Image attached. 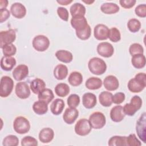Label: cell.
<instances>
[{
  "instance_id": "41",
  "label": "cell",
  "mask_w": 146,
  "mask_h": 146,
  "mask_svg": "<svg viewBox=\"0 0 146 146\" xmlns=\"http://www.w3.org/2000/svg\"><path fill=\"white\" fill-rule=\"evenodd\" d=\"M2 49V52L5 56H12L17 52V47L13 43L5 45Z\"/></svg>"
},
{
  "instance_id": "5",
  "label": "cell",
  "mask_w": 146,
  "mask_h": 146,
  "mask_svg": "<svg viewBox=\"0 0 146 146\" xmlns=\"http://www.w3.org/2000/svg\"><path fill=\"white\" fill-rule=\"evenodd\" d=\"M14 81L8 76H3L1 79L0 96L2 98L9 96L14 88Z\"/></svg>"
},
{
  "instance_id": "35",
  "label": "cell",
  "mask_w": 146,
  "mask_h": 146,
  "mask_svg": "<svg viewBox=\"0 0 146 146\" xmlns=\"http://www.w3.org/2000/svg\"><path fill=\"white\" fill-rule=\"evenodd\" d=\"M70 87L64 83H60L55 87V92L59 97H65L70 93Z\"/></svg>"
},
{
  "instance_id": "6",
  "label": "cell",
  "mask_w": 146,
  "mask_h": 146,
  "mask_svg": "<svg viewBox=\"0 0 146 146\" xmlns=\"http://www.w3.org/2000/svg\"><path fill=\"white\" fill-rule=\"evenodd\" d=\"M90 123L94 129H101L106 123V119L104 115L99 111L94 112L91 114L88 119Z\"/></svg>"
},
{
  "instance_id": "31",
  "label": "cell",
  "mask_w": 146,
  "mask_h": 146,
  "mask_svg": "<svg viewBox=\"0 0 146 146\" xmlns=\"http://www.w3.org/2000/svg\"><path fill=\"white\" fill-rule=\"evenodd\" d=\"M101 11L106 14H113L117 13L119 10V6L114 3H104L100 7Z\"/></svg>"
},
{
  "instance_id": "27",
  "label": "cell",
  "mask_w": 146,
  "mask_h": 146,
  "mask_svg": "<svg viewBox=\"0 0 146 146\" xmlns=\"http://www.w3.org/2000/svg\"><path fill=\"white\" fill-rule=\"evenodd\" d=\"M103 84V82L101 79L97 77H90L85 83V86L87 88L91 90H98L101 88Z\"/></svg>"
},
{
  "instance_id": "28",
  "label": "cell",
  "mask_w": 146,
  "mask_h": 146,
  "mask_svg": "<svg viewBox=\"0 0 146 146\" xmlns=\"http://www.w3.org/2000/svg\"><path fill=\"white\" fill-rule=\"evenodd\" d=\"M70 11L72 17L76 16H84L86 9L84 5L77 2L71 6Z\"/></svg>"
},
{
  "instance_id": "44",
  "label": "cell",
  "mask_w": 146,
  "mask_h": 146,
  "mask_svg": "<svg viewBox=\"0 0 146 146\" xmlns=\"http://www.w3.org/2000/svg\"><path fill=\"white\" fill-rule=\"evenodd\" d=\"M38 144L37 140L31 136H25L21 140V145L22 146H37Z\"/></svg>"
},
{
  "instance_id": "42",
  "label": "cell",
  "mask_w": 146,
  "mask_h": 146,
  "mask_svg": "<svg viewBox=\"0 0 146 146\" xmlns=\"http://www.w3.org/2000/svg\"><path fill=\"white\" fill-rule=\"evenodd\" d=\"M80 97L75 94H71L67 98V104L70 108H76L80 103Z\"/></svg>"
},
{
  "instance_id": "10",
  "label": "cell",
  "mask_w": 146,
  "mask_h": 146,
  "mask_svg": "<svg viewBox=\"0 0 146 146\" xmlns=\"http://www.w3.org/2000/svg\"><path fill=\"white\" fill-rule=\"evenodd\" d=\"M145 113L144 112L139 118L136 122V131L138 137L144 142H146V129H145Z\"/></svg>"
},
{
  "instance_id": "46",
  "label": "cell",
  "mask_w": 146,
  "mask_h": 146,
  "mask_svg": "<svg viewBox=\"0 0 146 146\" xmlns=\"http://www.w3.org/2000/svg\"><path fill=\"white\" fill-rule=\"evenodd\" d=\"M57 14L62 20L64 21H67L68 20V11L65 7H58L57 9Z\"/></svg>"
},
{
  "instance_id": "3",
  "label": "cell",
  "mask_w": 146,
  "mask_h": 146,
  "mask_svg": "<svg viewBox=\"0 0 146 146\" xmlns=\"http://www.w3.org/2000/svg\"><path fill=\"white\" fill-rule=\"evenodd\" d=\"M143 102L141 98L137 96H133L130 101L129 103H126L123 107V112L125 115L132 116L135 113L140 109L142 106Z\"/></svg>"
},
{
  "instance_id": "2",
  "label": "cell",
  "mask_w": 146,
  "mask_h": 146,
  "mask_svg": "<svg viewBox=\"0 0 146 146\" xmlns=\"http://www.w3.org/2000/svg\"><path fill=\"white\" fill-rule=\"evenodd\" d=\"M88 67L92 74L96 75H102L107 70L106 62L98 57H94L90 59L88 63Z\"/></svg>"
},
{
  "instance_id": "51",
  "label": "cell",
  "mask_w": 146,
  "mask_h": 146,
  "mask_svg": "<svg viewBox=\"0 0 146 146\" xmlns=\"http://www.w3.org/2000/svg\"><path fill=\"white\" fill-rule=\"evenodd\" d=\"M72 0H57L56 2L61 5H67L72 2Z\"/></svg>"
},
{
  "instance_id": "11",
  "label": "cell",
  "mask_w": 146,
  "mask_h": 146,
  "mask_svg": "<svg viewBox=\"0 0 146 146\" xmlns=\"http://www.w3.org/2000/svg\"><path fill=\"white\" fill-rule=\"evenodd\" d=\"M97 52L104 58H110L112 56L114 52L113 46L107 42H100L97 46Z\"/></svg>"
},
{
  "instance_id": "22",
  "label": "cell",
  "mask_w": 146,
  "mask_h": 146,
  "mask_svg": "<svg viewBox=\"0 0 146 146\" xmlns=\"http://www.w3.org/2000/svg\"><path fill=\"white\" fill-rule=\"evenodd\" d=\"M15 64L16 60L14 57L3 56L1 59V68L4 71H11Z\"/></svg>"
},
{
  "instance_id": "49",
  "label": "cell",
  "mask_w": 146,
  "mask_h": 146,
  "mask_svg": "<svg viewBox=\"0 0 146 146\" xmlns=\"http://www.w3.org/2000/svg\"><path fill=\"white\" fill-rule=\"evenodd\" d=\"M135 0H120L119 3L121 6L124 9H131L135 5Z\"/></svg>"
},
{
  "instance_id": "47",
  "label": "cell",
  "mask_w": 146,
  "mask_h": 146,
  "mask_svg": "<svg viewBox=\"0 0 146 146\" xmlns=\"http://www.w3.org/2000/svg\"><path fill=\"white\" fill-rule=\"evenodd\" d=\"M136 15L141 18L146 17V5L145 4H140L137 6L135 9Z\"/></svg>"
},
{
  "instance_id": "39",
  "label": "cell",
  "mask_w": 146,
  "mask_h": 146,
  "mask_svg": "<svg viewBox=\"0 0 146 146\" xmlns=\"http://www.w3.org/2000/svg\"><path fill=\"white\" fill-rule=\"evenodd\" d=\"M76 35L78 38L81 40H87L88 39L91 34V29L89 25H88L85 28L79 31H75Z\"/></svg>"
},
{
  "instance_id": "19",
  "label": "cell",
  "mask_w": 146,
  "mask_h": 146,
  "mask_svg": "<svg viewBox=\"0 0 146 146\" xmlns=\"http://www.w3.org/2000/svg\"><path fill=\"white\" fill-rule=\"evenodd\" d=\"M82 103L83 106L87 109L94 108L97 103L96 95L91 92L85 93L82 97Z\"/></svg>"
},
{
  "instance_id": "21",
  "label": "cell",
  "mask_w": 146,
  "mask_h": 146,
  "mask_svg": "<svg viewBox=\"0 0 146 146\" xmlns=\"http://www.w3.org/2000/svg\"><path fill=\"white\" fill-rule=\"evenodd\" d=\"M54 137V132L51 128H44L39 133V139L43 143H48L51 142Z\"/></svg>"
},
{
  "instance_id": "4",
  "label": "cell",
  "mask_w": 146,
  "mask_h": 146,
  "mask_svg": "<svg viewBox=\"0 0 146 146\" xmlns=\"http://www.w3.org/2000/svg\"><path fill=\"white\" fill-rule=\"evenodd\" d=\"M13 128L17 133L21 135L26 133L30 129V121L24 116H18L14 120Z\"/></svg>"
},
{
  "instance_id": "37",
  "label": "cell",
  "mask_w": 146,
  "mask_h": 146,
  "mask_svg": "<svg viewBox=\"0 0 146 146\" xmlns=\"http://www.w3.org/2000/svg\"><path fill=\"white\" fill-rule=\"evenodd\" d=\"M19 144V139L15 135H9L6 136L2 141L3 146H17Z\"/></svg>"
},
{
  "instance_id": "48",
  "label": "cell",
  "mask_w": 146,
  "mask_h": 146,
  "mask_svg": "<svg viewBox=\"0 0 146 146\" xmlns=\"http://www.w3.org/2000/svg\"><path fill=\"white\" fill-rule=\"evenodd\" d=\"M125 99V95L123 92H119L112 96V103L116 104H120Z\"/></svg>"
},
{
  "instance_id": "1",
  "label": "cell",
  "mask_w": 146,
  "mask_h": 146,
  "mask_svg": "<svg viewBox=\"0 0 146 146\" xmlns=\"http://www.w3.org/2000/svg\"><path fill=\"white\" fill-rule=\"evenodd\" d=\"M146 87V75L144 72L137 74L135 78L131 79L128 83V90L134 93L142 91Z\"/></svg>"
},
{
  "instance_id": "38",
  "label": "cell",
  "mask_w": 146,
  "mask_h": 146,
  "mask_svg": "<svg viewBox=\"0 0 146 146\" xmlns=\"http://www.w3.org/2000/svg\"><path fill=\"white\" fill-rule=\"evenodd\" d=\"M127 27L131 32L135 33L139 31L140 29L141 23L138 19L132 18L128 21Z\"/></svg>"
},
{
  "instance_id": "7",
  "label": "cell",
  "mask_w": 146,
  "mask_h": 146,
  "mask_svg": "<svg viewBox=\"0 0 146 146\" xmlns=\"http://www.w3.org/2000/svg\"><path fill=\"white\" fill-rule=\"evenodd\" d=\"M32 44L35 50L39 52H43L47 50L49 47L50 40L45 35H38L33 38Z\"/></svg>"
},
{
  "instance_id": "18",
  "label": "cell",
  "mask_w": 146,
  "mask_h": 146,
  "mask_svg": "<svg viewBox=\"0 0 146 146\" xmlns=\"http://www.w3.org/2000/svg\"><path fill=\"white\" fill-rule=\"evenodd\" d=\"M110 118L114 122H120L122 121L124 117L125 114L123 112V107L121 106L117 105L112 107L110 111Z\"/></svg>"
},
{
  "instance_id": "13",
  "label": "cell",
  "mask_w": 146,
  "mask_h": 146,
  "mask_svg": "<svg viewBox=\"0 0 146 146\" xmlns=\"http://www.w3.org/2000/svg\"><path fill=\"white\" fill-rule=\"evenodd\" d=\"M108 27L104 24H98L94 27V37L98 40H104L108 39Z\"/></svg>"
},
{
  "instance_id": "25",
  "label": "cell",
  "mask_w": 146,
  "mask_h": 146,
  "mask_svg": "<svg viewBox=\"0 0 146 146\" xmlns=\"http://www.w3.org/2000/svg\"><path fill=\"white\" fill-rule=\"evenodd\" d=\"M30 89L35 94H39L46 87V83L40 78H35L30 83Z\"/></svg>"
},
{
  "instance_id": "43",
  "label": "cell",
  "mask_w": 146,
  "mask_h": 146,
  "mask_svg": "<svg viewBox=\"0 0 146 146\" xmlns=\"http://www.w3.org/2000/svg\"><path fill=\"white\" fill-rule=\"evenodd\" d=\"M129 52L131 56L136 54H143L144 48L140 44L135 43L129 46Z\"/></svg>"
},
{
  "instance_id": "20",
  "label": "cell",
  "mask_w": 146,
  "mask_h": 146,
  "mask_svg": "<svg viewBox=\"0 0 146 146\" xmlns=\"http://www.w3.org/2000/svg\"><path fill=\"white\" fill-rule=\"evenodd\" d=\"M70 22L71 26L75 30V31L82 30L88 25L87 19L84 16H76L72 17Z\"/></svg>"
},
{
  "instance_id": "29",
  "label": "cell",
  "mask_w": 146,
  "mask_h": 146,
  "mask_svg": "<svg viewBox=\"0 0 146 146\" xmlns=\"http://www.w3.org/2000/svg\"><path fill=\"white\" fill-rule=\"evenodd\" d=\"M112 94L108 91H103L99 95V100L103 107H110L112 104Z\"/></svg>"
},
{
  "instance_id": "26",
  "label": "cell",
  "mask_w": 146,
  "mask_h": 146,
  "mask_svg": "<svg viewBox=\"0 0 146 146\" xmlns=\"http://www.w3.org/2000/svg\"><path fill=\"white\" fill-rule=\"evenodd\" d=\"M55 55L59 61L65 63H70L73 59L72 54L65 50H58L55 52Z\"/></svg>"
},
{
  "instance_id": "36",
  "label": "cell",
  "mask_w": 146,
  "mask_h": 146,
  "mask_svg": "<svg viewBox=\"0 0 146 146\" xmlns=\"http://www.w3.org/2000/svg\"><path fill=\"white\" fill-rule=\"evenodd\" d=\"M127 136H112L108 140V145L116 146V145H126Z\"/></svg>"
},
{
  "instance_id": "15",
  "label": "cell",
  "mask_w": 146,
  "mask_h": 146,
  "mask_svg": "<svg viewBox=\"0 0 146 146\" xmlns=\"http://www.w3.org/2000/svg\"><path fill=\"white\" fill-rule=\"evenodd\" d=\"M79 116V111L75 108H67L63 115V119L67 124H73Z\"/></svg>"
},
{
  "instance_id": "14",
  "label": "cell",
  "mask_w": 146,
  "mask_h": 146,
  "mask_svg": "<svg viewBox=\"0 0 146 146\" xmlns=\"http://www.w3.org/2000/svg\"><path fill=\"white\" fill-rule=\"evenodd\" d=\"M12 74L15 80L21 81L28 75L29 67L26 64H19L14 69Z\"/></svg>"
},
{
  "instance_id": "40",
  "label": "cell",
  "mask_w": 146,
  "mask_h": 146,
  "mask_svg": "<svg viewBox=\"0 0 146 146\" xmlns=\"http://www.w3.org/2000/svg\"><path fill=\"white\" fill-rule=\"evenodd\" d=\"M108 38L112 42H117L121 39V34L120 31L116 27H112L109 29Z\"/></svg>"
},
{
  "instance_id": "23",
  "label": "cell",
  "mask_w": 146,
  "mask_h": 146,
  "mask_svg": "<svg viewBox=\"0 0 146 146\" xmlns=\"http://www.w3.org/2000/svg\"><path fill=\"white\" fill-rule=\"evenodd\" d=\"M54 76L58 80H63L68 75V68L63 64H58L54 70Z\"/></svg>"
},
{
  "instance_id": "50",
  "label": "cell",
  "mask_w": 146,
  "mask_h": 146,
  "mask_svg": "<svg viewBox=\"0 0 146 146\" xmlns=\"http://www.w3.org/2000/svg\"><path fill=\"white\" fill-rule=\"evenodd\" d=\"M10 16V12L6 9H0V22L3 23L8 19Z\"/></svg>"
},
{
  "instance_id": "9",
  "label": "cell",
  "mask_w": 146,
  "mask_h": 146,
  "mask_svg": "<svg viewBox=\"0 0 146 146\" xmlns=\"http://www.w3.org/2000/svg\"><path fill=\"white\" fill-rule=\"evenodd\" d=\"M16 39V33L14 29L1 31L0 33V47L2 48L5 45L13 43Z\"/></svg>"
},
{
  "instance_id": "33",
  "label": "cell",
  "mask_w": 146,
  "mask_h": 146,
  "mask_svg": "<svg viewBox=\"0 0 146 146\" xmlns=\"http://www.w3.org/2000/svg\"><path fill=\"white\" fill-rule=\"evenodd\" d=\"M83 79L82 74L78 71L72 72L68 78V83L74 87L80 85L83 82Z\"/></svg>"
},
{
  "instance_id": "34",
  "label": "cell",
  "mask_w": 146,
  "mask_h": 146,
  "mask_svg": "<svg viewBox=\"0 0 146 146\" xmlns=\"http://www.w3.org/2000/svg\"><path fill=\"white\" fill-rule=\"evenodd\" d=\"M38 98L39 100H42L47 104H48L54 98V95L51 90L45 88L40 93H39Z\"/></svg>"
},
{
  "instance_id": "12",
  "label": "cell",
  "mask_w": 146,
  "mask_h": 146,
  "mask_svg": "<svg viewBox=\"0 0 146 146\" xmlns=\"http://www.w3.org/2000/svg\"><path fill=\"white\" fill-rule=\"evenodd\" d=\"M15 92L16 95L21 99L28 98L31 94L29 85L25 82H21L17 83Z\"/></svg>"
},
{
  "instance_id": "53",
  "label": "cell",
  "mask_w": 146,
  "mask_h": 146,
  "mask_svg": "<svg viewBox=\"0 0 146 146\" xmlns=\"http://www.w3.org/2000/svg\"><path fill=\"white\" fill-rule=\"evenodd\" d=\"M82 1L83 2H84L85 3L87 4V5H91L92 4V3H94L95 1H91V0H87V1H85V0H82Z\"/></svg>"
},
{
  "instance_id": "24",
  "label": "cell",
  "mask_w": 146,
  "mask_h": 146,
  "mask_svg": "<svg viewBox=\"0 0 146 146\" xmlns=\"http://www.w3.org/2000/svg\"><path fill=\"white\" fill-rule=\"evenodd\" d=\"M65 104L62 99H56L51 103L50 106V110L54 115H60L63 111Z\"/></svg>"
},
{
  "instance_id": "16",
  "label": "cell",
  "mask_w": 146,
  "mask_h": 146,
  "mask_svg": "<svg viewBox=\"0 0 146 146\" xmlns=\"http://www.w3.org/2000/svg\"><path fill=\"white\" fill-rule=\"evenodd\" d=\"M10 13L15 18L21 19L26 15V9L22 3L15 2L10 7Z\"/></svg>"
},
{
  "instance_id": "30",
  "label": "cell",
  "mask_w": 146,
  "mask_h": 146,
  "mask_svg": "<svg viewBox=\"0 0 146 146\" xmlns=\"http://www.w3.org/2000/svg\"><path fill=\"white\" fill-rule=\"evenodd\" d=\"M131 63L132 66L137 69H141L145 67L146 63L145 57L143 54H136L132 56Z\"/></svg>"
},
{
  "instance_id": "8",
  "label": "cell",
  "mask_w": 146,
  "mask_h": 146,
  "mask_svg": "<svg viewBox=\"0 0 146 146\" xmlns=\"http://www.w3.org/2000/svg\"><path fill=\"white\" fill-rule=\"evenodd\" d=\"M75 132L79 136H84L88 135L92 129V127L88 120L81 119L79 120L75 125Z\"/></svg>"
},
{
  "instance_id": "32",
  "label": "cell",
  "mask_w": 146,
  "mask_h": 146,
  "mask_svg": "<svg viewBox=\"0 0 146 146\" xmlns=\"http://www.w3.org/2000/svg\"><path fill=\"white\" fill-rule=\"evenodd\" d=\"M48 104L42 100H38L34 103L33 110L37 115H44L48 111Z\"/></svg>"
},
{
  "instance_id": "45",
  "label": "cell",
  "mask_w": 146,
  "mask_h": 146,
  "mask_svg": "<svg viewBox=\"0 0 146 146\" xmlns=\"http://www.w3.org/2000/svg\"><path fill=\"white\" fill-rule=\"evenodd\" d=\"M126 145L128 146H140L141 145V143L137 138L135 134L132 133L127 136Z\"/></svg>"
},
{
  "instance_id": "17",
  "label": "cell",
  "mask_w": 146,
  "mask_h": 146,
  "mask_svg": "<svg viewBox=\"0 0 146 146\" xmlns=\"http://www.w3.org/2000/svg\"><path fill=\"white\" fill-rule=\"evenodd\" d=\"M103 83L104 88L110 91L116 90L119 86V82L117 78L111 75L107 76Z\"/></svg>"
},
{
  "instance_id": "52",
  "label": "cell",
  "mask_w": 146,
  "mask_h": 146,
  "mask_svg": "<svg viewBox=\"0 0 146 146\" xmlns=\"http://www.w3.org/2000/svg\"><path fill=\"white\" fill-rule=\"evenodd\" d=\"M8 5V1L0 0V9H6Z\"/></svg>"
}]
</instances>
